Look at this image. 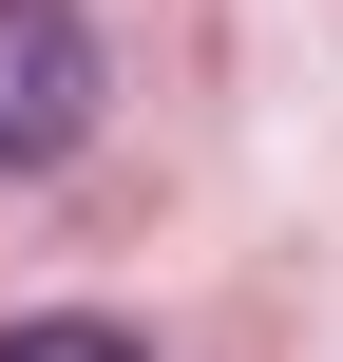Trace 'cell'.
Wrapping results in <instances>:
<instances>
[{
	"label": "cell",
	"instance_id": "7a4b0ae2",
	"mask_svg": "<svg viewBox=\"0 0 343 362\" xmlns=\"http://www.w3.org/2000/svg\"><path fill=\"white\" fill-rule=\"evenodd\" d=\"M0 362H153L134 325H0Z\"/></svg>",
	"mask_w": 343,
	"mask_h": 362
},
{
	"label": "cell",
	"instance_id": "6da1fadb",
	"mask_svg": "<svg viewBox=\"0 0 343 362\" xmlns=\"http://www.w3.org/2000/svg\"><path fill=\"white\" fill-rule=\"evenodd\" d=\"M95 134V19L76 0H0V172H57Z\"/></svg>",
	"mask_w": 343,
	"mask_h": 362
}]
</instances>
